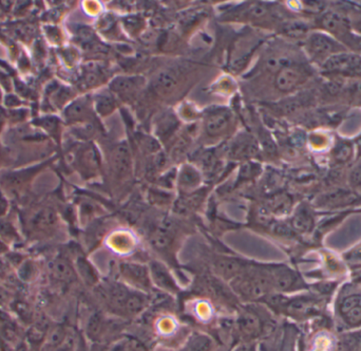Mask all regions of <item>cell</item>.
I'll list each match as a JSON object with an SVG mask.
<instances>
[{
    "label": "cell",
    "mask_w": 361,
    "mask_h": 351,
    "mask_svg": "<svg viewBox=\"0 0 361 351\" xmlns=\"http://www.w3.org/2000/svg\"><path fill=\"white\" fill-rule=\"evenodd\" d=\"M324 69L339 73H361V57L358 55L337 53L326 59Z\"/></svg>",
    "instance_id": "cell-1"
},
{
    "label": "cell",
    "mask_w": 361,
    "mask_h": 351,
    "mask_svg": "<svg viewBox=\"0 0 361 351\" xmlns=\"http://www.w3.org/2000/svg\"><path fill=\"white\" fill-rule=\"evenodd\" d=\"M341 316L345 324L351 327L361 326V297L350 295L339 306Z\"/></svg>",
    "instance_id": "cell-2"
},
{
    "label": "cell",
    "mask_w": 361,
    "mask_h": 351,
    "mask_svg": "<svg viewBox=\"0 0 361 351\" xmlns=\"http://www.w3.org/2000/svg\"><path fill=\"white\" fill-rule=\"evenodd\" d=\"M310 49L316 57H331L338 53L341 47L333 38L324 34L316 33L310 40Z\"/></svg>",
    "instance_id": "cell-3"
},
{
    "label": "cell",
    "mask_w": 361,
    "mask_h": 351,
    "mask_svg": "<svg viewBox=\"0 0 361 351\" xmlns=\"http://www.w3.org/2000/svg\"><path fill=\"white\" fill-rule=\"evenodd\" d=\"M248 269L247 265L240 259L220 258L214 261V270L219 275L233 280Z\"/></svg>",
    "instance_id": "cell-4"
},
{
    "label": "cell",
    "mask_w": 361,
    "mask_h": 351,
    "mask_svg": "<svg viewBox=\"0 0 361 351\" xmlns=\"http://www.w3.org/2000/svg\"><path fill=\"white\" fill-rule=\"evenodd\" d=\"M267 270L271 278V285L279 291L290 290L296 282V275L288 268H269Z\"/></svg>",
    "instance_id": "cell-5"
},
{
    "label": "cell",
    "mask_w": 361,
    "mask_h": 351,
    "mask_svg": "<svg viewBox=\"0 0 361 351\" xmlns=\"http://www.w3.org/2000/svg\"><path fill=\"white\" fill-rule=\"evenodd\" d=\"M303 74L300 70L297 68L288 67L280 70L276 78V86L281 91H290L296 88L301 81H302Z\"/></svg>",
    "instance_id": "cell-6"
},
{
    "label": "cell",
    "mask_w": 361,
    "mask_h": 351,
    "mask_svg": "<svg viewBox=\"0 0 361 351\" xmlns=\"http://www.w3.org/2000/svg\"><path fill=\"white\" fill-rule=\"evenodd\" d=\"M233 114L229 110H220L208 117L206 121V131L208 135L218 136L226 131L231 125Z\"/></svg>",
    "instance_id": "cell-7"
},
{
    "label": "cell",
    "mask_w": 361,
    "mask_h": 351,
    "mask_svg": "<svg viewBox=\"0 0 361 351\" xmlns=\"http://www.w3.org/2000/svg\"><path fill=\"white\" fill-rule=\"evenodd\" d=\"M122 271L125 278L130 282H135L142 287H148L149 285L148 271L143 266L127 263V265H123Z\"/></svg>",
    "instance_id": "cell-8"
},
{
    "label": "cell",
    "mask_w": 361,
    "mask_h": 351,
    "mask_svg": "<svg viewBox=\"0 0 361 351\" xmlns=\"http://www.w3.org/2000/svg\"><path fill=\"white\" fill-rule=\"evenodd\" d=\"M150 271H152L154 282H157V285L160 286L161 288L169 291H175L177 289L171 274L161 263L154 261L150 266Z\"/></svg>",
    "instance_id": "cell-9"
},
{
    "label": "cell",
    "mask_w": 361,
    "mask_h": 351,
    "mask_svg": "<svg viewBox=\"0 0 361 351\" xmlns=\"http://www.w3.org/2000/svg\"><path fill=\"white\" fill-rule=\"evenodd\" d=\"M240 333L248 337V342H250V338L256 337L261 331V322L258 316L255 314H244L239 320Z\"/></svg>",
    "instance_id": "cell-10"
},
{
    "label": "cell",
    "mask_w": 361,
    "mask_h": 351,
    "mask_svg": "<svg viewBox=\"0 0 361 351\" xmlns=\"http://www.w3.org/2000/svg\"><path fill=\"white\" fill-rule=\"evenodd\" d=\"M114 167L120 175H124L130 169L131 156L126 145H120L114 150Z\"/></svg>",
    "instance_id": "cell-11"
},
{
    "label": "cell",
    "mask_w": 361,
    "mask_h": 351,
    "mask_svg": "<svg viewBox=\"0 0 361 351\" xmlns=\"http://www.w3.org/2000/svg\"><path fill=\"white\" fill-rule=\"evenodd\" d=\"M51 269L55 278H59L61 282H71L75 278L74 270L65 259L59 258L53 261Z\"/></svg>",
    "instance_id": "cell-12"
},
{
    "label": "cell",
    "mask_w": 361,
    "mask_h": 351,
    "mask_svg": "<svg viewBox=\"0 0 361 351\" xmlns=\"http://www.w3.org/2000/svg\"><path fill=\"white\" fill-rule=\"evenodd\" d=\"M212 350V342L209 338L204 335H193L190 341L180 351H210Z\"/></svg>",
    "instance_id": "cell-13"
},
{
    "label": "cell",
    "mask_w": 361,
    "mask_h": 351,
    "mask_svg": "<svg viewBox=\"0 0 361 351\" xmlns=\"http://www.w3.org/2000/svg\"><path fill=\"white\" fill-rule=\"evenodd\" d=\"M313 225V218L309 210L301 208L293 218V227L298 232H307Z\"/></svg>",
    "instance_id": "cell-14"
},
{
    "label": "cell",
    "mask_w": 361,
    "mask_h": 351,
    "mask_svg": "<svg viewBox=\"0 0 361 351\" xmlns=\"http://www.w3.org/2000/svg\"><path fill=\"white\" fill-rule=\"evenodd\" d=\"M322 25L329 31L341 33L345 30V21L336 13H328L322 18Z\"/></svg>",
    "instance_id": "cell-15"
},
{
    "label": "cell",
    "mask_w": 361,
    "mask_h": 351,
    "mask_svg": "<svg viewBox=\"0 0 361 351\" xmlns=\"http://www.w3.org/2000/svg\"><path fill=\"white\" fill-rule=\"evenodd\" d=\"M176 84H177V80H176L175 76L169 73V72L161 73L156 83L157 87L163 91L171 90L176 86Z\"/></svg>",
    "instance_id": "cell-16"
},
{
    "label": "cell",
    "mask_w": 361,
    "mask_h": 351,
    "mask_svg": "<svg viewBox=\"0 0 361 351\" xmlns=\"http://www.w3.org/2000/svg\"><path fill=\"white\" fill-rule=\"evenodd\" d=\"M135 81L129 78H118L112 83L111 87L118 93H128L135 87Z\"/></svg>",
    "instance_id": "cell-17"
},
{
    "label": "cell",
    "mask_w": 361,
    "mask_h": 351,
    "mask_svg": "<svg viewBox=\"0 0 361 351\" xmlns=\"http://www.w3.org/2000/svg\"><path fill=\"white\" fill-rule=\"evenodd\" d=\"M35 223L40 227H48L55 222L54 213L51 210H42L35 216Z\"/></svg>",
    "instance_id": "cell-18"
},
{
    "label": "cell",
    "mask_w": 361,
    "mask_h": 351,
    "mask_svg": "<svg viewBox=\"0 0 361 351\" xmlns=\"http://www.w3.org/2000/svg\"><path fill=\"white\" fill-rule=\"evenodd\" d=\"M86 108V101H84V100L76 101L75 103L72 104V105L66 110V116H67L68 118L71 119L78 118V117H80L84 114Z\"/></svg>",
    "instance_id": "cell-19"
},
{
    "label": "cell",
    "mask_w": 361,
    "mask_h": 351,
    "mask_svg": "<svg viewBox=\"0 0 361 351\" xmlns=\"http://www.w3.org/2000/svg\"><path fill=\"white\" fill-rule=\"evenodd\" d=\"M352 156L351 146L348 144H341L335 150V157L338 161H348Z\"/></svg>",
    "instance_id": "cell-20"
},
{
    "label": "cell",
    "mask_w": 361,
    "mask_h": 351,
    "mask_svg": "<svg viewBox=\"0 0 361 351\" xmlns=\"http://www.w3.org/2000/svg\"><path fill=\"white\" fill-rule=\"evenodd\" d=\"M112 106H114V102L111 101V97H99V103H97V109H99V112L107 114V112L112 109Z\"/></svg>",
    "instance_id": "cell-21"
},
{
    "label": "cell",
    "mask_w": 361,
    "mask_h": 351,
    "mask_svg": "<svg viewBox=\"0 0 361 351\" xmlns=\"http://www.w3.org/2000/svg\"><path fill=\"white\" fill-rule=\"evenodd\" d=\"M267 66L271 71H280V70L283 69V68L288 67V65H286V61L281 59H269Z\"/></svg>",
    "instance_id": "cell-22"
},
{
    "label": "cell",
    "mask_w": 361,
    "mask_h": 351,
    "mask_svg": "<svg viewBox=\"0 0 361 351\" xmlns=\"http://www.w3.org/2000/svg\"><path fill=\"white\" fill-rule=\"evenodd\" d=\"M350 180H351V183L354 186H361V167L352 172Z\"/></svg>",
    "instance_id": "cell-23"
},
{
    "label": "cell",
    "mask_w": 361,
    "mask_h": 351,
    "mask_svg": "<svg viewBox=\"0 0 361 351\" xmlns=\"http://www.w3.org/2000/svg\"><path fill=\"white\" fill-rule=\"evenodd\" d=\"M233 351H257V346L256 344L252 343V342H246V343L238 346Z\"/></svg>",
    "instance_id": "cell-24"
},
{
    "label": "cell",
    "mask_w": 361,
    "mask_h": 351,
    "mask_svg": "<svg viewBox=\"0 0 361 351\" xmlns=\"http://www.w3.org/2000/svg\"><path fill=\"white\" fill-rule=\"evenodd\" d=\"M6 104L10 107H15V106H18L20 104V101L16 97L11 95V97H6Z\"/></svg>",
    "instance_id": "cell-25"
},
{
    "label": "cell",
    "mask_w": 361,
    "mask_h": 351,
    "mask_svg": "<svg viewBox=\"0 0 361 351\" xmlns=\"http://www.w3.org/2000/svg\"><path fill=\"white\" fill-rule=\"evenodd\" d=\"M6 208H8V202H6V198L0 194V215H4Z\"/></svg>",
    "instance_id": "cell-26"
},
{
    "label": "cell",
    "mask_w": 361,
    "mask_h": 351,
    "mask_svg": "<svg viewBox=\"0 0 361 351\" xmlns=\"http://www.w3.org/2000/svg\"><path fill=\"white\" fill-rule=\"evenodd\" d=\"M15 351H30L29 347L25 343H20Z\"/></svg>",
    "instance_id": "cell-27"
},
{
    "label": "cell",
    "mask_w": 361,
    "mask_h": 351,
    "mask_svg": "<svg viewBox=\"0 0 361 351\" xmlns=\"http://www.w3.org/2000/svg\"><path fill=\"white\" fill-rule=\"evenodd\" d=\"M6 112H4V109H1V108H0V123L4 122V119H6Z\"/></svg>",
    "instance_id": "cell-28"
}]
</instances>
